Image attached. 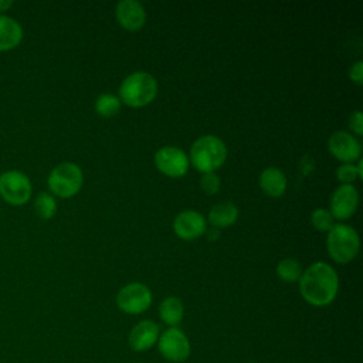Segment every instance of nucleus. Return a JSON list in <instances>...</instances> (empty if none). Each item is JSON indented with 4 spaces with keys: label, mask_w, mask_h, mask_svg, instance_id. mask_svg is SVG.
Returning <instances> with one entry per match:
<instances>
[{
    "label": "nucleus",
    "mask_w": 363,
    "mask_h": 363,
    "mask_svg": "<svg viewBox=\"0 0 363 363\" xmlns=\"http://www.w3.org/2000/svg\"><path fill=\"white\" fill-rule=\"evenodd\" d=\"M349 126L352 128V130L362 136L363 133V118H362V112L360 111H354L350 116V121H349Z\"/></svg>",
    "instance_id": "a878e982"
},
{
    "label": "nucleus",
    "mask_w": 363,
    "mask_h": 363,
    "mask_svg": "<svg viewBox=\"0 0 363 363\" xmlns=\"http://www.w3.org/2000/svg\"><path fill=\"white\" fill-rule=\"evenodd\" d=\"M116 305L129 315L143 313L152 305V292L145 284L130 282L116 294Z\"/></svg>",
    "instance_id": "0eeeda50"
},
{
    "label": "nucleus",
    "mask_w": 363,
    "mask_h": 363,
    "mask_svg": "<svg viewBox=\"0 0 363 363\" xmlns=\"http://www.w3.org/2000/svg\"><path fill=\"white\" fill-rule=\"evenodd\" d=\"M313 166H315V163H313L312 157H309V156L302 157V160H301V170H302L303 174H309L313 170Z\"/></svg>",
    "instance_id": "bb28decb"
},
{
    "label": "nucleus",
    "mask_w": 363,
    "mask_h": 363,
    "mask_svg": "<svg viewBox=\"0 0 363 363\" xmlns=\"http://www.w3.org/2000/svg\"><path fill=\"white\" fill-rule=\"evenodd\" d=\"M159 315H160V319L169 328L177 326L182 322L183 315H184L183 302L176 296L164 298L159 305Z\"/></svg>",
    "instance_id": "a211bd4d"
},
{
    "label": "nucleus",
    "mask_w": 363,
    "mask_h": 363,
    "mask_svg": "<svg viewBox=\"0 0 363 363\" xmlns=\"http://www.w3.org/2000/svg\"><path fill=\"white\" fill-rule=\"evenodd\" d=\"M359 193L352 184H340L330 197V214L333 218L346 220L357 208Z\"/></svg>",
    "instance_id": "9d476101"
},
{
    "label": "nucleus",
    "mask_w": 363,
    "mask_h": 363,
    "mask_svg": "<svg viewBox=\"0 0 363 363\" xmlns=\"http://www.w3.org/2000/svg\"><path fill=\"white\" fill-rule=\"evenodd\" d=\"M173 230L177 237L183 240H196L207 230L204 216L194 210L179 213L173 221Z\"/></svg>",
    "instance_id": "f8f14e48"
},
{
    "label": "nucleus",
    "mask_w": 363,
    "mask_h": 363,
    "mask_svg": "<svg viewBox=\"0 0 363 363\" xmlns=\"http://www.w3.org/2000/svg\"><path fill=\"white\" fill-rule=\"evenodd\" d=\"M156 345H157L159 353L166 360L174 362V363L187 360L191 352L189 337L177 326L169 328L164 332H162V335H159Z\"/></svg>",
    "instance_id": "6e6552de"
},
{
    "label": "nucleus",
    "mask_w": 363,
    "mask_h": 363,
    "mask_svg": "<svg viewBox=\"0 0 363 363\" xmlns=\"http://www.w3.org/2000/svg\"><path fill=\"white\" fill-rule=\"evenodd\" d=\"M0 196L11 206H23L31 197V182L18 170H7L0 174Z\"/></svg>",
    "instance_id": "423d86ee"
},
{
    "label": "nucleus",
    "mask_w": 363,
    "mask_h": 363,
    "mask_svg": "<svg viewBox=\"0 0 363 363\" xmlns=\"http://www.w3.org/2000/svg\"><path fill=\"white\" fill-rule=\"evenodd\" d=\"M23 40V28L20 23L9 16L0 14V51L16 48Z\"/></svg>",
    "instance_id": "2eb2a0df"
},
{
    "label": "nucleus",
    "mask_w": 363,
    "mask_h": 363,
    "mask_svg": "<svg viewBox=\"0 0 363 363\" xmlns=\"http://www.w3.org/2000/svg\"><path fill=\"white\" fill-rule=\"evenodd\" d=\"M329 152L343 163H352L353 160L359 159L362 147L356 138L345 130H337L332 133L328 140Z\"/></svg>",
    "instance_id": "9b49d317"
},
{
    "label": "nucleus",
    "mask_w": 363,
    "mask_h": 363,
    "mask_svg": "<svg viewBox=\"0 0 363 363\" xmlns=\"http://www.w3.org/2000/svg\"><path fill=\"white\" fill-rule=\"evenodd\" d=\"M238 218V208L230 203H218L208 211V221L216 228H223L233 225Z\"/></svg>",
    "instance_id": "f3484780"
},
{
    "label": "nucleus",
    "mask_w": 363,
    "mask_h": 363,
    "mask_svg": "<svg viewBox=\"0 0 363 363\" xmlns=\"http://www.w3.org/2000/svg\"><path fill=\"white\" fill-rule=\"evenodd\" d=\"M116 18L123 28L129 31H136L143 27L146 14L143 6L139 1L122 0L116 4Z\"/></svg>",
    "instance_id": "4468645a"
},
{
    "label": "nucleus",
    "mask_w": 363,
    "mask_h": 363,
    "mask_svg": "<svg viewBox=\"0 0 363 363\" xmlns=\"http://www.w3.org/2000/svg\"><path fill=\"white\" fill-rule=\"evenodd\" d=\"M336 177L343 184H352V182H354L360 176L353 163H343L336 169Z\"/></svg>",
    "instance_id": "5701e85b"
},
{
    "label": "nucleus",
    "mask_w": 363,
    "mask_h": 363,
    "mask_svg": "<svg viewBox=\"0 0 363 363\" xmlns=\"http://www.w3.org/2000/svg\"><path fill=\"white\" fill-rule=\"evenodd\" d=\"M11 6H13V1H11V0H0V14H3L4 11H7Z\"/></svg>",
    "instance_id": "cd10ccee"
},
{
    "label": "nucleus",
    "mask_w": 363,
    "mask_h": 363,
    "mask_svg": "<svg viewBox=\"0 0 363 363\" xmlns=\"http://www.w3.org/2000/svg\"><path fill=\"white\" fill-rule=\"evenodd\" d=\"M82 182L84 176L79 166L72 162H62L51 170L47 184L52 194L61 199H68L81 190Z\"/></svg>",
    "instance_id": "39448f33"
},
{
    "label": "nucleus",
    "mask_w": 363,
    "mask_h": 363,
    "mask_svg": "<svg viewBox=\"0 0 363 363\" xmlns=\"http://www.w3.org/2000/svg\"><path fill=\"white\" fill-rule=\"evenodd\" d=\"M349 78L357 84L362 85L363 84V62L362 61H356L350 68H349Z\"/></svg>",
    "instance_id": "393cba45"
},
{
    "label": "nucleus",
    "mask_w": 363,
    "mask_h": 363,
    "mask_svg": "<svg viewBox=\"0 0 363 363\" xmlns=\"http://www.w3.org/2000/svg\"><path fill=\"white\" fill-rule=\"evenodd\" d=\"M159 326L150 319L136 323L129 333V346L135 352H146L152 349L159 339Z\"/></svg>",
    "instance_id": "ddd939ff"
},
{
    "label": "nucleus",
    "mask_w": 363,
    "mask_h": 363,
    "mask_svg": "<svg viewBox=\"0 0 363 363\" xmlns=\"http://www.w3.org/2000/svg\"><path fill=\"white\" fill-rule=\"evenodd\" d=\"M359 235L356 230L347 224H333L328 231L326 248L329 255L337 264L350 262L359 251Z\"/></svg>",
    "instance_id": "20e7f679"
},
{
    "label": "nucleus",
    "mask_w": 363,
    "mask_h": 363,
    "mask_svg": "<svg viewBox=\"0 0 363 363\" xmlns=\"http://www.w3.org/2000/svg\"><path fill=\"white\" fill-rule=\"evenodd\" d=\"M227 157V147L221 139L213 135L199 138L190 149V160L201 173H213L223 166Z\"/></svg>",
    "instance_id": "f03ea898"
},
{
    "label": "nucleus",
    "mask_w": 363,
    "mask_h": 363,
    "mask_svg": "<svg viewBox=\"0 0 363 363\" xmlns=\"http://www.w3.org/2000/svg\"><path fill=\"white\" fill-rule=\"evenodd\" d=\"M259 187L269 197H279L286 190V177L278 167H267L259 174Z\"/></svg>",
    "instance_id": "dca6fc26"
},
{
    "label": "nucleus",
    "mask_w": 363,
    "mask_h": 363,
    "mask_svg": "<svg viewBox=\"0 0 363 363\" xmlns=\"http://www.w3.org/2000/svg\"><path fill=\"white\" fill-rule=\"evenodd\" d=\"M312 225L318 231H329L333 227V217L326 208H316L311 214Z\"/></svg>",
    "instance_id": "4be33fe9"
},
{
    "label": "nucleus",
    "mask_w": 363,
    "mask_h": 363,
    "mask_svg": "<svg viewBox=\"0 0 363 363\" xmlns=\"http://www.w3.org/2000/svg\"><path fill=\"white\" fill-rule=\"evenodd\" d=\"M121 99L112 94H102L95 101V111L99 116L109 118L119 112Z\"/></svg>",
    "instance_id": "aec40b11"
},
{
    "label": "nucleus",
    "mask_w": 363,
    "mask_h": 363,
    "mask_svg": "<svg viewBox=\"0 0 363 363\" xmlns=\"http://www.w3.org/2000/svg\"><path fill=\"white\" fill-rule=\"evenodd\" d=\"M339 289L336 271L326 262H313L299 278V292L312 306H326L333 302Z\"/></svg>",
    "instance_id": "f257e3e1"
},
{
    "label": "nucleus",
    "mask_w": 363,
    "mask_h": 363,
    "mask_svg": "<svg viewBox=\"0 0 363 363\" xmlns=\"http://www.w3.org/2000/svg\"><path fill=\"white\" fill-rule=\"evenodd\" d=\"M277 275L285 282L299 281L302 275L301 264L294 258H284L277 265Z\"/></svg>",
    "instance_id": "6ab92c4d"
},
{
    "label": "nucleus",
    "mask_w": 363,
    "mask_h": 363,
    "mask_svg": "<svg viewBox=\"0 0 363 363\" xmlns=\"http://www.w3.org/2000/svg\"><path fill=\"white\" fill-rule=\"evenodd\" d=\"M155 164L163 174L180 177L189 170V157L176 146H163L155 153Z\"/></svg>",
    "instance_id": "1a4fd4ad"
},
{
    "label": "nucleus",
    "mask_w": 363,
    "mask_h": 363,
    "mask_svg": "<svg viewBox=\"0 0 363 363\" xmlns=\"http://www.w3.org/2000/svg\"><path fill=\"white\" fill-rule=\"evenodd\" d=\"M34 210L40 218H44V220L51 218L57 211L55 199L45 191L38 193L34 200Z\"/></svg>",
    "instance_id": "412c9836"
},
{
    "label": "nucleus",
    "mask_w": 363,
    "mask_h": 363,
    "mask_svg": "<svg viewBox=\"0 0 363 363\" xmlns=\"http://www.w3.org/2000/svg\"><path fill=\"white\" fill-rule=\"evenodd\" d=\"M206 231H207V237H208V240H217V238H218V235H220L218 228H216V227H211L210 230H206Z\"/></svg>",
    "instance_id": "c85d7f7f"
},
{
    "label": "nucleus",
    "mask_w": 363,
    "mask_h": 363,
    "mask_svg": "<svg viewBox=\"0 0 363 363\" xmlns=\"http://www.w3.org/2000/svg\"><path fill=\"white\" fill-rule=\"evenodd\" d=\"M200 186L207 194H216L220 189V177L216 173H203Z\"/></svg>",
    "instance_id": "b1692460"
},
{
    "label": "nucleus",
    "mask_w": 363,
    "mask_h": 363,
    "mask_svg": "<svg viewBox=\"0 0 363 363\" xmlns=\"http://www.w3.org/2000/svg\"><path fill=\"white\" fill-rule=\"evenodd\" d=\"M157 94V82L147 72H133L119 86V99L128 106L140 108L150 104Z\"/></svg>",
    "instance_id": "7ed1b4c3"
}]
</instances>
